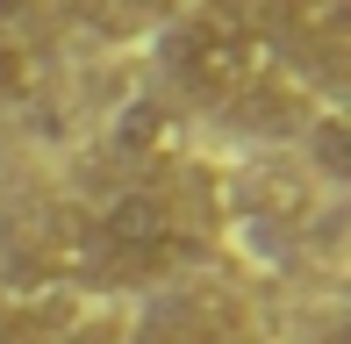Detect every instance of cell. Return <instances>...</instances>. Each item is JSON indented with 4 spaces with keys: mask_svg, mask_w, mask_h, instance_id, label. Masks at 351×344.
Masks as SVG:
<instances>
[{
    "mask_svg": "<svg viewBox=\"0 0 351 344\" xmlns=\"http://www.w3.org/2000/svg\"><path fill=\"white\" fill-rule=\"evenodd\" d=\"M22 51H14V43H0V101H14V93H22Z\"/></svg>",
    "mask_w": 351,
    "mask_h": 344,
    "instance_id": "277c9868",
    "label": "cell"
},
{
    "mask_svg": "<svg viewBox=\"0 0 351 344\" xmlns=\"http://www.w3.org/2000/svg\"><path fill=\"white\" fill-rule=\"evenodd\" d=\"M86 251H93L101 273L151 280V273H165V265L186 251V223H180V208H172L158 186H122L86 223Z\"/></svg>",
    "mask_w": 351,
    "mask_h": 344,
    "instance_id": "7a4b0ae2",
    "label": "cell"
},
{
    "mask_svg": "<svg viewBox=\"0 0 351 344\" xmlns=\"http://www.w3.org/2000/svg\"><path fill=\"white\" fill-rule=\"evenodd\" d=\"M287 8H294V29H301V36L337 43V29H344V0H287Z\"/></svg>",
    "mask_w": 351,
    "mask_h": 344,
    "instance_id": "3957f363",
    "label": "cell"
},
{
    "mask_svg": "<svg viewBox=\"0 0 351 344\" xmlns=\"http://www.w3.org/2000/svg\"><path fill=\"white\" fill-rule=\"evenodd\" d=\"M22 14H29V0H0V29H8V22H22Z\"/></svg>",
    "mask_w": 351,
    "mask_h": 344,
    "instance_id": "5b68a950",
    "label": "cell"
},
{
    "mask_svg": "<svg viewBox=\"0 0 351 344\" xmlns=\"http://www.w3.org/2000/svg\"><path fill=\"white\" fill-rule=\"evenodd\" d=\"M0 344H43V337H22V330H0Z\"/></svg>",
    "mask_w": 351,
    "mask_h": 344,
    "instance_id": "8992f818",
    "label": "cell"
},
{
    "mask_svg": "<svg viewBox=\"0 0 351 344\" xmlns=\"http://www.w3.org/2000/svg\"><path fill=\"white\" fill-rule=\"evenodd\" d=\"M165 65H172V79L194 93V101L237 108V101H251V93L273 79V43L258 36L251 14L208 0V8L180 14V29L165 36Z\"/></svg>",
    "mask_w": 351,
    "mask_h": 344,
    "instance_id": "6da1fadb",
    "label": "cell"
}]
</instances>
